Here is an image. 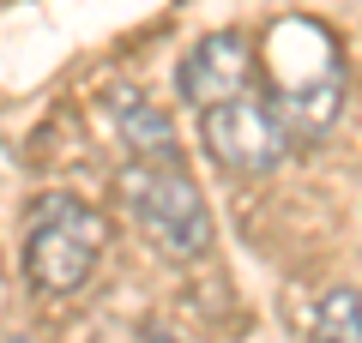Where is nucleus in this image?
Returning <instances> with one entry per match:
<instances>
[{
	"instance_id": "7ed1b4c3",
	"label": "nucleus",
	"mask_w": 362,
	"mask_h": 343,
	"mask_svg": "<svg viewBox=\"0 0 362 343\" xmlns=\"http://www.w3.org/2000/svg\"><path fill=\"white\" fill-rule=\"evenodd\" d=\"M199 139H206L211 163L242 175V181L272 175L290 157V145H296L290 127H284V114L272 109V97H230L218 109H206L199 114Z\"/></svg>"
},
{
	"instance_id": "f257e3e1",
	"label": "nucleus",
	"mask_w": 362,
	"mask_h": 343,
	"mask_svg": "<svg viewBox=\"0 0 362 343\" xmlns=\"http://www.w3.org/2000/svg\"><path fill=\"white\" fill-rule=\"evenodd\" d=\"M109 247V217L73 193H42L25 223V277L42 295H73L90 283Z\"/></svg>"
},
{
	"instance_id": "39448f33",
	"label": "nucleus",
	"mask_w": 362,
	"mask_h": 343,
	"mask_svg": "<svg viewBox=\"0 0 362 343\" xmlns=\"http://www.w3.org/2000/svg\"><path fill=\"white\" fill-rule=\"evenodd\" d=\"M109 114H115V133H121V145H127L133 163H175V127H169V114L157 109L151 97L115 90V97H109Z\"/></svg>"
},
{
	"instance_id": "f03ea898",
	"label": "nucleus",
	"mask_w": 362,
	"mask_h": 343,
	"mask_svg": "<svg viewBox=\"0 0 362 343\" xmlns=\"http://www.w3.org/2000/svg\"><path fill=\"white\" fill-rule=\"evenodd\" d=\"M121 199L145 241L169 259H206L211 253V211L199 181L181 163H127L121 169Z\"/></svg>"
},
{
	"instance_id": "423d86ee",
	"label": "nucleus",
	"mask_w": 362,
	"mask_h": 343,
	"mask_svg": "<svg viewBox=\"0 0 362 343\" xmlns=\"http://www.w3.org/2000/svg\"><path fill=\"white\" fill-rule=\"evenodd\" d=\"M308 343H362V289H326L314 301L308 319Z\"/></svg>"
},
{
	"instance_id": "20e7f679",
	"label": "nucleus",
	"mask_w": 362,
	"mask_h": 343,
	"mask_svg": "<svg viewBox=\"0 0 362 343\" xmlns=\"http://www.w3.org/2000/svg\"><path fill=\"white\" fill-rule=\"evenodd\" d=\"M254 66H259V54H254V42L242 30H211V37H199L194 49L181 54L175 90H181V102H194L206 114V109H218L230 97H247Z\"/></svg>"
},
{
	"instance_id": "6e6552de",
	"label": "nucleus",
	"mask_w": 362,
	"mask_h": 343,
	"mask_svg": "<svg viewBox=\"0 0 362 343\" xmlns=\"http://www.w3.org/2000/svg\"><path fill=\"white\" fill-rule=\"evenodd\" d=\"M6 343H30V337H25V331H6Z\"/></svg>"
},
{
	"instance_id": "0eeeda50",
	"label": "nucleus",
	"mask_w": 362,
	"mask_h": 343,
	"mask_svg": "<svg viewBox=\"0 0 362 343\" xmlns=\"http://www.w3.org/2000/svg\"><path fill=\"white\" fill-rule=\"evenodd\" d=\"M145 343H187V337H175V331H163V325H151V331H145Z\"/></svg>"
}]
</instances>
